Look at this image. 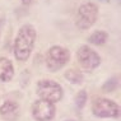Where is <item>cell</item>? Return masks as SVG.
<instances>
[{
  "instance_id": "cell-1",
  "label": "cell",
  "mask_w": 121,
  "mask_h": 121,
  "mask_svg": "<svg viewBox=\"0 0 121 121\" xmlns=\"http://www.w3.org/2000/svg\"><path fill=\"white\" fill-rule=\"evenodd\" d=\"M36 37H37L36 29L31 24L22 26L18 31L17 37L14 40V54L19 61H26L29 57L33 50Z\"/></svg>"
},
{
  "instance_id": "cell-2",
  "label": "cell",
  "mask_w": 121,
  "mask_h": 121,
  "mask_svg": "<svg viewBox=\"0 0 121 121\" xmlns=\"http://www.w3.org/2000/svg\"><path fill=\"white\" fill-rule=\"evenodd\" d=\"M97 18H98V8L93 3H86V4L80 5V8L78 9L75 24L79 29L86 31L96 23Z\"/></svg>"
},
{
  "instance_id": "cell-3",
  "label": "cell",
  "mask_w": 121,
  "mask_h": 121,
  "mask_svg": "<svg viewBox=\"0 0 121 121\" xmlns=\"http://www.w3.org/2000/svg\"><path fill=\"white\" fill-rule=\"evenodd\" d=\"M70 60V52L69 50L61 47V46H52L47 51L46 55V65L48 70L57 71L61 68H64Z\"/></svg>"
},
{
  "instance_id": "cell-4",
  "label": "cell",
  "mask_w": 121,
  "mask_h": 121,
  "mask_svg": "<svg viewBox=\"0 0 121 121\" xmlns=\"http://www.w3.org/2000/svg\"><path fill=\"white\" fill-rule=\"evenodd\" d=\"M37 94L47 102H59L63 97V89L54 80H41L37 84Z\"/></svg>"
},
{
  "instance_id": "cell-5",
  "label": "cell",
  "mask_w": 121,
  "mask_h": 121,
  "mask_svg": "<svg viewBox=\"0 0 121 121\" xmlns=\"http://www.w3.org/2000/svg\"><path fill=\"white\" fill-rule=\"evenodd\" d=\"M77 57H78V61H79L80 66L88 71L94 70L101 64L99 55L94 50H92L89 46H86V45H83V46H80L78 48Z\"/></svg>"
},
{
  "instance_id": "cell-6",
  "label": "cell",
  "mask_w": 121,
  "mask_h": 121,
  "mask_svg": "<svg viewBox=\"0 0 121 121\" xmlns=\"http://www.w3.org/2000/svg\"><path fill=\"white\" fill-rule=\"evenodd\" d=\"M93 113L98 117H119L120 107L111 99L98 98L93 103Z\"/></svg>"
},
{
  "instance_id": "cell-7",
  "label": "cell",
  "mask_w": 121,
  "mask_h": 121,
  "mask_svg": "<svg viewBox=\"0 0 121 121\" xmlns=\"http://www.w3.org/2000/svg\"><path fill=\"white\" fill-rule=\"evenodd\" d=\"M55 106L54 103L47 102L43 99H38L33 103L32 115L37 121H50L55 116Z\"/></svg>"
},
{
  "instance_id": "cell-8",
  "label": "cell",
  "mask_w": 121,
  "mask_h": 121,
  "mask_svg": "<svg viewBox=\"0 0 121 121\" xmlns=\"http://www.w3.org/2000/svg\"><path fill=\"white\" fill-rule=\"evenodd\" d=\"M0 115L8 121H14L19 116V106L13 101H6V102L0 107Z\"/></svg>"
},
{
  "instance_id": "cell-9",
  "label": "cell",
  "mask_w": 121,
  "mask_h": 121,
  "mask_svg": "<svg viewBox=\"0 0 121 121\" xmlns=\"http://www.w3.org/2000/svg\"><path fill=\"white\" fill-rule=\"evenodd\" d=\"M14 74V68L9 59H0V80L1 82H9L13 78Z\"/></svg>"
},
{
  "instance_id": "cell-10",
  "label": "cell",
  "mask_w": 121,
  "mask_h": 121,
  "mask_svg": "<svg viewBox=\"0 0 121 121\" xmlns=\"http://www.w3.org/2000/svg\"><path fill=\"white\" fill-rule=\"evenodd\" d=\"M107 38H108V35H107L104 31H96L88 37V41H89L91 43H93V45L101 46V45L106 43Z\"/></svg>"
},
{
  "instance_id": "cell-11",
  "label": "cell",
  "mask_w": 121,
  "mask_h": 121,
  "mask_svg": "<svg viewBox=\"0 0 121 121\" xmlns=\"http://www.w3.org/2000/svg\"><path fill=\"white\" fill-rule=\"evenodd\" d=\"M65 78L73 84H79L83 82V75L77 70H68L65 73Z\"/></svg>"
},
{
  "instance_id": "cell-12",
  "label": "cell",
  "mask_w": 121,
  "mask_h": 121,
  "mask_svg": "<svg viewBox=\"0 0 121 121\" xmlns=\"http://www.w3.org/2000/svg\"><path fill=\"white\" fill-rule=\"evenodd\" d=\"M86 102H87V93L86 91H80L75 97V104H77L78 108H83L86 106Z\"/></svg>"
},
{
  "instance_id": "cell-13",
  "label": "cell",
  "mask_w": 121,
  "mask_h": 121,
  "mask_svg": "<svg viewBox=\"0 0 121 121\" xmlns=\"http://www.w3.org/2000/svg\"><path fill=\"white\" fill-rule=\"evenodd\" d=\"M117 78H111L108 82H106V84L103 86V91H106V92H112V91H115L117 88Z\"/></svg>"
},
{
  "instance_id": "cell-14",
  "label": "cell",
  "mask_w": 121,
  "mask_h": 121,
  "mask_svg": "<svg viewBox=\"0 0 121 121\" xmlns=\"http://www.w3.org/2000/svg\"><path fill=\"white\" fill-rule=\"evenodd\" d=\"M32 1H33V0H22V3H23L24 5H29Z\"/></svg>"
},
{
  "instance_id": "cell-15",
  "label": "cell",
  "mask_w": 121,
  "mask_h": 121,
  "mask_svg": "<svg viewBox=\"0 0 121 121\" xmlns=\"http://www.w3.org/2000/svg\"><path fill=\"white\" fill-rule=\"evenodd\" d=\"M103 1H108V0H103Z\"/></svg>"
}]
</instances>
